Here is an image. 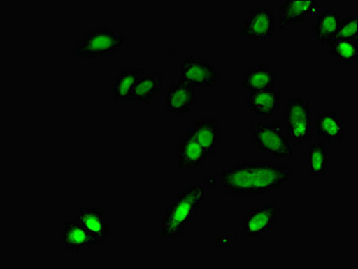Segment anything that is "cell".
<instances>
[{
	"instance_id": "e0dca14e",
	"label": "cell",
	"mask_w": 358,
	"mask_h": 269,
	"mask_svg": "<svg viewBox=\"0 0 358 269\" xmlns=\"http://www.w3.org/2000/svg\"><path fill=\"white\" fill-rule=\"evenodd\" d=\"M197 141L205 149L207 156L215 155L219 143V123L215 118H199L190 128Z\"/></svg>"
},
{
	"instance_id": "7402d4cb",
	"label": "cell",
	"mask_w": 358,
	"mask_h": 269,
	"mask_svg": "<svg viewBox=\"0 0 358 269\" xmlns=\"http://www.w3.org/2000/svg\"><path fill=\"white\" fill-rule=\"evenodd\" d=\"M310 174L322 176L327 173L331 160L328 156V148L325 143H314L309 148Z\"/></svg>"
},
{
	"instance_id": "5b68a950",
	"label": "cell",
	"mask_w": 358,
	"mask_h": 269,
	"mask_svg": "<svg viewBox=\"0 0 358 269\" xmlns=\"http://www.w3.org/2000/svg\"><path fill=\"white\" fill-rule=\"evenodd\" d=\"M285 134L289 141L301 145L310 139V101L301 97H289L285 108Z\"/></svg>"
},
{
	"instance_id": "4fadbf2b",
	"label": "cell",
	"mask_w": 358,
	"mask_h": 269,
	"mask_svg": "<svg viewBox=\"0 0 358 269\" xmlns=\"http://www.w3.org/2000/svg\"><path fill=\"white\" fill-rule=\"evenodd\" d=\"M318 12L315 0H284L278 8L279 22L282 29L306 21L308 15Z\"/></svg>"
},
{
	"instance_id": "3957f363",
	"label": "cell",
	"mask_w": 358,
	"mask_h": 269,
	"mask_svg": "<svg viewBox=\"0 0 358 269\" xmlns=\"http://www.w3.org/2000/svg\"><path fill=\"white\" fill-rule=\"evenodd\" d=\"M250 130L251 139L259 151L271 153L276 159L295 157V150L285 133L282 122L253 121Z\"/></svg>"
},
{
	"instance_id": "277c9868",
	"label": "cell",
	"mask_w": 358,
	"mask_h": 269,
	"mask_svg": "<svg viewBox=\"0 0 358 269\" xmlns=\"http://www.w3.org/2000/svg\"><path fill=\"white\" fill-rule=\"evenodd\" d=\"M125 43V37L116 31L103 26L87 32L86 36L78 43L72 56L74 58H105L120 51Z\"/></svg>"
},
{
	"instance_id": "8992f818",
	"label": "cell",
	"mask_w": 358,
	"mask_h": 269,
	"mask_svg": "<svg viewBox=\"0 0 358 269\" xmlns=\"http://www.w3.org/2000/svg\"><path fill=\"white\" fill-rule=\"evenodd\" d=\"M179 79L193 87L212 86L219 79L215 66L197 57L185 58L179 64Z\"/></svg>"
},
{
	"instance_id": "52a82bcc",
	"label": "cell",
	"mask_w": 358,
	"mask_h": 269,
	"mask_svg": "<svg viewBox=\"0 0 358 269\" xmlns=\"http://www.w3.org/2000/svg\"><path fill=\"white\" fill-rule=\"evenodd\" d=\"M281 208L276 202L266 203L257 208H250L243 224V236L257 238L266 236L274 229Z\"/></svg>"
},
{
	"instance_id": "6da1fadb",
	"label": "cell",
	"mask_w": 358,
	"mask_h": 269,
	"mask_svg": "<svg viewBox=\"0 0 358 269\" xmlns=\"http://www.w3.org/2000/svg\"><path fill=\"white\" fill-rule=\"evenodd\" d=\"M221 175L226 192L252 197L287 185L291 167L274 162H243L225 169Z\"/></svg>"
},
{
	"instance_id": "ba28073f",
	"label": "cell",
	"mask_w": 358,
	"mask_h": 269,
	"mask_svg": "<svg viewBox=\"0 0 358 269\" xmlns=\"http://www.w3.org/2000/svg\"><path fill=\"white\" fill-rule=\"evenodd\" d=\"M275 17L266 7H253L248 11L244 26L241 30V36L249 40L266 42L274 36Z\"/></svg>"
},
{
	"instance_id": "7a4b0ae2",
	"label": "cell",
	"mask_w": 358,
	"mask_h": 269,
	"mask_svg": "<svg viewBox=\"0 0 358 269\" xmlns=\"http://www.w3.org/2000/svg\"><path fill=\"white\" fill-rule=\"evenodd\" d=\"M205 189L202 183H196L178 193L166 208L160 224V233L165 240H172L183 236L188 224L202 208Z\"/></svg>"
},
{
	"instance_id": "9a60e30c",
	"label": "cell",
	"mask_w": 358,
	"mask_h": 269,
	"mask_svg": "<svg viewBox=\"0 0 358 269\" xmlns=\"http://www.w3.org/2000/svg\"><path fill=\"white\" fill-rule=\"evenodd\" d=\"M278 86V72L270 70L268 65L256 66L244 71L243 86L245 93L275 89Z\"/></svg>"
},
{
	"instance_id": "30bf717a",
	"label": "cell",
	"mask_w": 358,
	"mask_h": 269,
	"mask_svg": "<svg viewBox=\"0 0 358 269\" xmlns=\"http://www.w3.org/2000/svg\"><path fill=\"white\" fill-rule=\"evenodd\" d=\"M196 93L194 87L182 82L180 79H171L165 96L166 111L174 115H187L196 105Z\"/></svg>"
},
{
	"instance_id": "8fae6325",
	"label": "cell",
	"mask_w": 358,
	"mask_h": 269,
	"mask_svg": "<svg viewBox=\"0 0 358 269\" xmlns=\"http://www.w3.org/2000/svg\"><path fill=\"white\" fill-rule=\"evenodd\" d=\"M102 239L85 228L80 222H67L62 230V244L69 252H78L103 244Z\"/></svg>"
},
{
	"instance_id": "9c48e42d",
	"label": "cell",
	"mask_w": 358,
	"mask_h": 269,
	"mask_svg": "<svg viewBox=\"0 0 358 269\" xmlns=\"http://www.w3.org/2000/svg\"><path fill=\"white\" fill-rule=\"evenodd\" d=\"M205 149L197 141L191 130L179 139L178 145V169L182 173H196L208 159Z\"/></svg>"
},
{
	"instance_id": "7c38bea8",
	"label": "cell",
	"mask_w": 358,
	"mask_h": 269,
	"mask_svg": "<svg viewBox=\"0 0 358 269\" xmlns=\"http://www.w3.org/2000/svg\"><path fill=\"white\" fill-rule=\"evenodd\" d=\"M315 128L317 137L332 145L345 139L347 121L332 109L327 108L317 116Z\"/></svg>"
},
{
	"instance_id": "ac0fdd59",
	"label": "cell",
	"mask_w": 358,
	"mask_h": 269,
	"mask_svg": "<svg viewBox=\"0 0 358 269\" xmlns=\"http://www.w3.org/2000/svg\"><path fill=\"white\" fill-rule=\"evenodd\" d=\"M144 68L138 66L133 68H124L110 84L116 101H130L131 93L137 81L144 76Z\"/></svg>"
},
{
	"instance_id": "44dd1931",
	"label": "cell",
	"mask_w": 358,
	"mask_h": 269,
	"mask_svg": "<svg viewBox=\"0 0 358 269\" xmlns=\"http://www.w3.org/2000/svg\"><path fill=\"white\" fill-rule=\"evenodd\" d=\"M329 49L336 64L353 65L358 59V39L335 40Z\"/></svg>"
},
{
	"instance_id": "2e32d148",
	"label": "cell",
	"mask_w": 358,
	"mask_h": 269,
	"mask_svg": "<svg viewBox=\"0 0 358 269\" xmlns=\"http://www.w3.org/2000/svg\"><path fill=\"white\" fill-rule=\"evenodd\" d=\"M341 18L339 12L336 9H325L317 14L313 32L322 51H327L331 45Z\"/></svg>"
},
{
	"instance_id": "5bb4252c",
	"label": "cell",
	"mask_w": 358,
	"mask_h": 269,
	"mask_svg": "<svg viewBox=\"0 0 358 269\" xmlns=\"http://www.w3.org/2000/svg\"><path fill=\"white\" fill-rule=\"evenodd\" d=\"M280 90L269 89L245 93L244 105L255 115L272 116L281 107Z\"/></svg>"
},
{
	"instance_id": "603a6c76",
	"label": "cell",
	"mask_w": 358,
	"mask_h": 269,
	"mask_svg": "<svg viewBox=\"0 0 358 269\" xmlns=\"http://www.w3.org/2000/svg\"><path fill=\"white\" fill-rule=\"evenodd\" d=\"M358 39V17L357 14L345 15L339 21L335 40Z\"/></svg>"
},
{
	"instance_id": "d6986e66",
	"label": "cell",
	"mask_w": 358,
	"mask_h": 269,
	"mask_svg": "<svg viewBox=\"0 0 358 269\" xmlns=\"http://www.w3.org/2000/svg\"><path fill=\"white\" fill-rule=\"evenodd\" d=\"M164 84L165 77L156 72H152L149 77H141L135 84L130 101L150 105Z\"/></svg>"
},
{
	"instance_id": "ffe728a7",
	"label": "cell",
	"mask_w": 358,
	"mask_h": 269,
	"mask_svg": "<svg viewBox=\"0 0 358 269\" xmlns=\"http://www.w3.org/2000/svg\"><path fill=\"white\" fill-rule=\"evenodd\" d=\"M105 215L101 208H83L78 211L77 221L95 236L106 239L109 236V225Z\"/></svg>"
}]
</instances>
